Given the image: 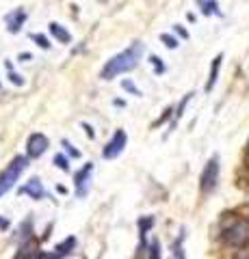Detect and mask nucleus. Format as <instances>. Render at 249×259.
I'll return each mask as SVG.
<instances>
[{
    "label": "nucleus",
    "instance_id": "obj_1",
    "mask_svg": "<svg viewBox=\"0 0 249 259\" xmlns=\"http://www.w3.org/2000/svg\"><path fill=\"white\" fill-rule=\"evenodd\" d=\"M143 50H146L143 44L141 41H134V44L128 46L126 50H122V52L115 54V56H111V59L104 63V67L100 71V78L102 80H115L117 76H122V74H126V71L134 69L136 65H139V61H141Z\"/></svg>",
    "mask_w": 249,
    "mask_h": 259
},
{
    "label": "nucleus",
    "instance_id": "obj_2",
    "mask_svg": "<svg viewBox=\"0 0 249 259\" xmlns=\"http://www.w3.org/2000/svg\"><path fill=\"white\" fill-rule=\"evenodd\" d=\"M221 242L230 248H245L249 246V223L230 218L221 227Z\"/></svg>",
    "mask_w": 249,
    "mask_h": 259
},
{
    "label": "nucleus",
    "instance_id": "obj_3",
    "mask_svg": "<svg viewBox=\"0 0 249 259\" xmlns=\"http://www.w3.org/2000/svg\"><path fill=\"white\" fill-rule=\"evenodd\" d=\"M26 162H28V158L15 156V158L9 162V164H7L5 171L0 173V197H3V194H7V192H9L13 186H15V182L20 180L22 171L26 168Z\"/></svg>",
    "mask_w": 249,
    "mask_h": 259
},
{
    "label": "nucleus",
    "instance_id": "obj_4",
    "mask_svg": "<svg viewBox=\"0 0 249 259\" xmlns=\"http://www.w3.org/2000/svg\"><path fill=\"white\" fill-rule=\"evenodd\" d=\"M219 171H221L219 156H212L204 164V171H202V175H199V190H202L204 194L212 192L217 188V182H219Z\"/></svg>",
    "mask_w": 249,
    "mask_h": 259
},
{
    "label": "nucleus",
    "instance_id": "obj_5",
    "mask_svg": "<svg viewBox=\"0 0 249 259\" xmlns=\"http://www.w3.org/2000/svg\"><path fill=\"white\" fill-rule=\"evenodd\" d=\"M48 147H50L48 136L42 134V132H33L28 136V141H26V158H30V160L42 158L44 153L48 151Z\"/></svg>",
    "mask_w": 249,
    "mask_h": 259
},
{
    "label": "nucleus",
    "instance_id": "obj_6",
    "mask_svg": "<svg viewBox=\"0 0 249 259\" xmlns=\"http://www.w3.org/2000/svg\"><path fill=\"white\" fill-rule=\"evenodd\" d=\"M126 143H128V136L124 130H117V132L113 134V139H111L106 145H104L102 149V158L106 160H115L117 156H122L124 149H126Z\"/></svg>",
    "mask_w": 249,
    "mask_h": 259
},
{
    "label": "nucleus",
    "instance_id": "obj_7",
    "mask_svg": "<svg viewBox=\"0 0 249 259\" xmlns=\"http://www.w3.org/2000/svg\"><path fill=\"white\" fill-rule=\"evenodd\" d=\"M91 171H93V162H87V164L80 168L74 177V184H76V197L83 199L87 194V186H89V177H91Z\"/></svg>",
    "mask_w": 249,
    "mask_h": 259
},
{
    "label": "nucleus",
    "instance_id": "obj_8",
    "mask_svg": "<svg viewBox=\"0 0 249 259\" xmlns=\"http://www.w3.org/2000/svg\"><path fill=\"white\" fill-rule=\"evenodd\" d=\"M26 18H28V15H26V11H24L22 7H20V9H13V11L5 18V22H7V30L13 32V35H15V32H20L22 26L26 24Z\"/></svg>",
    "mask_w": 249,
    "mask_h": 259
},
{
    "label": "nucleus",
    "instance_id": "obj_9",
    "mask_svg": "<svg viewBox=\"0 0 249 259\" xmlns=\"http://www.w3.org/2000/svg\"><path fill=\"white\" fill-rule=\"evenodd\" d=\"M22 192L28 194V197L35 199V201H42V199L48 197V192H46V188H44V184H42L39 177H30V180L26 182V186L22 188Z\"/></svg>",
    "mask_w": 249,
    "mask_h": 259
},
{
    "label": "nucleus",
    "instance_id": "obj_10",
    "mask_svg": "<svg viewBox=\"0 0 249 259\" xmlns=\"http://www.w3.org/2000/svg\"><path fill=\"white\" fill-rule=\"evenodd\" d=\"M39 253H42V250H39L35 242H30V238H28L20 244L18 253H15L13 259H39Z\"/></svg>",
    "mask_w": 249,
    "mask_h": 259
},
{
    "label": "nucleus",
    "instance_id": "obj_11",
    "mask_svg": "<svg viewBox=\"0 0 249 259\" xmlns=\"http://www.w3.org/2000/svg\"><path fill=\"white\" fill-rule=\"evenodd\" d=\"M221 63H223V54H217L212 59V65H210V74H208V82H206V93H210L217 80H219V69H221Z\"/></svg>",
    "mask_w": 249,
    "mask_h": 259
},
{
    "label": "nucleus",
    "instance_id": "obj_12",
    "mask_svg": "<svg viewBox=\"0 0 249 259\" xmlns=\"http://www.w3.org/2000/svg\"><path fill=\"white\" fill-rule=\"evenodd\" d=\"M48 30L52 32L57 41L65 44V46H69V44H72V32H69L65 26H61L59 22H50V24H48Z\"/></svg>",
    "mask_w": 249,
    "mask_h": 259
},
{
    "label": "nucleus",
    "instance_id": "obj_13",
    "mask_svg": "<svg viewBox=\"0 0 249 259\" xmlns=\"http://www.w3.org/2000/svg\"><path fill=\"white\" fill-rule=\"evenodd\" d=\"M154 216H141L139 218V223H136V225H139V238H141V246L139 248H146V233L152 229V227H154Z\"/></svg>",
    "mask_w": 249,
    "mask_h": 259
},
{
    "label": "nucleus",
    "instance_id": "obj_14",
    "mask_svg": "<svg viewBox=\"0 0 249 259\" xmlns=\"http://www.w3.org/2000/svg\"><path fill=\"white\" fill-rule=\"evenodd\" d=\"M197 5L206 18H210V15H221V9H219V5H217V0H197Z\"/></svg>",
    "mask_w": 249,
    "mask_h": 259
},
{
    "label": "nucleus",
    "instance_id": "obj_15",
    "mask_svg": "<svg viewBox=\"0 0 249 259\" xmlns=\"http://www.w3.org/2000/svg\"><path fill=\"white\" fill-rule=\"evenodd\" d=\"M74 248H76V238H74V236H69L67 240H63L61 244H59L57 248H54V253H57V255L63 259L65 255H69V253H72V250H74Z\"/></svg>",
    "mask_w": 249,
    "mask_h": 259
},
{
    "label": "nucleus",
    "instance_id": "obj_16",
    "mask_svg": "<svg viewBox=\"0 0 249 259\" xmlns=\"http://www.w3.org/2000/svg\"><path fill=\"white\" fill-rule=\"evenodd\" d=\"M184 238H187V231L180 229V236L173 242V257L175 259H187L184 257Z\"/></svg>",
    "mask_w": 249,
    "mask_h": 259
},
{
    "label": "nucleus",
    "instance_id": "obj_17",
    "mask_svg": "<svg viewBox=\"0 0 249 259\" xmlns=\"http://www.w3.org/2000/svg\"><path fill=\"white\" fill-rule=\"evenodd\" d=\"M160 41H163L165 48H169V50H175V48L180 46V39L175 35H169V32H163V35H160Z\"/></svg>",
    "mask_w": 249,
    "mask_h": 259
},
{
    "label": "nucleus",
    "instance_id": "obj_18",
    "mask_svg": "<svg viewBox=\"0 0 249 259\" xmlns=\"http://www.w3.org/2000/svg\"><path fill=\"white\" fill-rule=\"evenodd\" d=\"M54 164H57V168H59V171H69V158L67 156H63V153H57V156H54Z\"/></svg>",
    "mask_w": 249,
    "mask_h": 259
},
{
    "label": "nucleus",
    "instance_id": "obj_19",
    "mask_svg": "<svg viewBox=\"0 0 249 259\" xmlns=\"http://www.w3.org/2000/svg\"><path fill=\"white\" fill-rule=\"evenodd\" d=\"M191 97H193V93H187V95H184L182 100H180L178 108H175V119H173V123H175V121H180V117L184 115V108H187V104L191 102Z\"/></svg>",
    "mask_w": 249,
    "mask_h": 259
},
{
    "label": "nucleus",
    "instance_id": "obj_20",
    "mask_svg": "<svg viewBox=\"0 0 249 259\" xmlns=\"http://www.w3.org/2000/svg\"><path fill=\"white\" fill-rule=\"evenodd\" d=\"M5 65H7V69H9V82H11V84H15V87H24V82H26V80H24L20 74H15V71L11 69V63L7 61Z\"/></svg>",
    "mask_w": 249,
    "mask_h": 259
},
{
    "label": "nucleus",
    "instance_id": "obj_21",
    "mask_svg": "<svg viewBox=\"0 0 249 259\" xmlns=\"http://www.w3.org/2000/svg\"><path fill=\"white\" fill-rule=\"evenodd\" d=\"M148 259H160V242L154 238L152 244L148 246Z\"/></svg>",
    "mask_w": 249,
    "mask_h": 259
},
{
    "label": "nucleus",
    "instance_id": "obj_22",
    "mask_svg": "<svg viewBox=\"0 0 249 259\" xmlns=\"http://www.w3.org/2000/svg\"><path fill=\"white\" fill-rule=\"evenodd\" d=\"M30 39H33V41H35L39 48H44V50H48V48H50V41H48V37L42 35V32H33V35H30Z\"/></svg>",
    "mask_w": 249,
    "mask_h": 259
},
{
    "label": "nucleus",
    "instance_id": "obj_23",
    "mask_svg": "<svg viewBox=\"0 0 249 259\" xmlns=\"http://www.w3.org/2000/svg\"><path fill=\"white\" fill-rule=\"evenodd\" d=\"M150 63L152 65H154V71H156V74H165V63H163V59H160V56H156V54H152L150 56Z\"/></svg>",
    "mask_w": 249,
    "mask_h": 259
},
{
    "label": "nucleus",
    "instance_id": "obj_24",
    "mask_svg": "<svg viewBox=\"0 0 249 259\" xmlns=\"http://www.w3.org/2000/svg\"><path fill=\"white\" fill-rule=\"evenodd\" d=\"M173 112H175V108H173V106H167V108L163 110V117H160L158 121H154V123H152V127H158V125H163L165 121H167V119H169V117L173 115Z\"/></svg>",
    "mask_w": 249,
    "mask_h": 259
},
{
    "label": "nucleus",
    "instance_id": "obj_25",
    "mask_svg": "<svg viewBox=\"0 0 249 259\" xmlns=\"http://www.w3.org/2000/svg\"><path fill=\"white\" fill-rule=\"evenodd\" d=\"M61 145H63V149H65L67 153H69V158H80V151L74 147V145H72L69 141H65V139H63L61 141Z\"/></svg>",
    "mask_w": 249,
    "mask_h": 259
},
{
    "label": "nucleus",
    "instance_id": "obj_26",
    "mask_svg": "<svg viewBox=\"0 0 249 259\" xmlns=\"http://www.w3.org/2000/svg\"><path fill=\"white\" fill-rule=\"evenodd\" d=\"M122 87H124V91H128V93H132V95H141V91H139V89H136V87L130 82V80H124Z\"/></svg>",
    "mask_w": 249,
    "mask_h": 259
},
{
    "label": "nucleus",
    "instance_id": "obj_27",
    "mask_svg": "<svg viewBox=\"0 0 249 259\" xmlns=\"http://www.w3.org/2000/svg\"><path fill=\"white\" fill-rule=\"evenodd\" d=\"M173 30L178 32V37H182V39H189V30L184 28V26H180V24H175V26H173Z\"/></svg>",
    "mask_w": 249,
    "mask_h": 259
},
{
    "label": "nucleus",
    "instance_id": "obj_28",
    "mask_svg": "<svg viewBox=\"0 0 249 259\" xmlns=\"http://www.w3.org/2000/svg\"><path fill=\"white\" fill-rule=\"evenodd\" d=\"M80 125H83V130L87 132V136H89V139L93 141V139H95V132H93V127H91L89 123H80Z\"/></svg>",
    "mask_w": 249,
    "mask_h": 259
},
{
    "label": "nucleus",
    "instance_id": "obj_29",
    "mask_svg": "<svg viewBox=\"0 0 249 259\" xmlns=\"http://www.w3.org/2000/svg\"><path fill=\"white\" fill-rule=\"evenodd\" d=\"M232 259H249V250H238V253Z\"/></svg>",
    "mask_w": 249,
    "mask_h": 259
},
{
    "label": "nucleus",
    "instance_id": "obj_30",
    "mask_svg": "<svg viewBox=\"0 0 249 259\" xmlns=\"http://www.w3.org/2000/svg\"><path fill=\"white\" fill-rule=\"evenodd\" d=\"M18 59H20L22 63H26V61H33V54H28V52H22V54L18 56Z\"/></svg>",
    "mask_w": 249,
    "mask_h": 259
},
{
    "label": "nucleus",
    "instance_id": "obj_31",
    "mask_svg": "<svg viewBox=\"0 0 249 259\" xmlns=\"http://www.w3.org/2000/svg\"><path fill=\"white\" fill-rule=\"evenodd\" d=\"M9 227V221H5V218H0V229H7Z\"/></svg>",
    "mask_w": 249,
    "mask_h": 259
},
{
    "label": "nucleus",
    "instance_id": "obj_32",
    "mask_svg": "<svg viewBox=\"0 0 249 259\" xmlns=\"http://www.w3.org/2000/svg\"><path fill=\"white\" fill-rule=\"evenodd\" d=\"M57 192L59 194H67V188H65V186H57Z\"/></svg>",
    "mask_w": 249,
    "mask_h": 259
},
{
    "label": "nucleus",
    "instance_id": "obj_33",
    "mask_svg": "<svg viewBox=\"0 0 249 259\" xmlns=\"http://www.w3.org/2000/svg\"><path fill=\"white\" fill-rule=\"evenodd\" d=\"M113 104H115V106H126L124 100H113Z\"/></svg>",
    "mask_w": 249,
    "mask_h": 259
},
{
    "label": "nucleus",
    "instance_id": "obj_34",
    "mask_svg": "<svg viewBox=\"0 0 249 259\" xmlns=\"http://www.w3.org/2000/svg\"><path fill=\"white\" fill-rule=\"evenodd\" d=\"M247 223H249V214H247Z\"/></svg>",
    "mask_w": 249,
    "mask_h": 259
},
{
    "label": "nucleus",
    "instance_id": "obj_35",
    "mask_svg": "<svg viewBox=\"0 0 249 259\" xmlns=\"http://www.w3.org/2000/svg\"><path fill=\"white\" fill-rule=\"evenodd\" d=\"M247 147H249V143H247Z\"/></svg>",
    "mask_w": 249,
    "mask_h": 259
}]
</instances>
